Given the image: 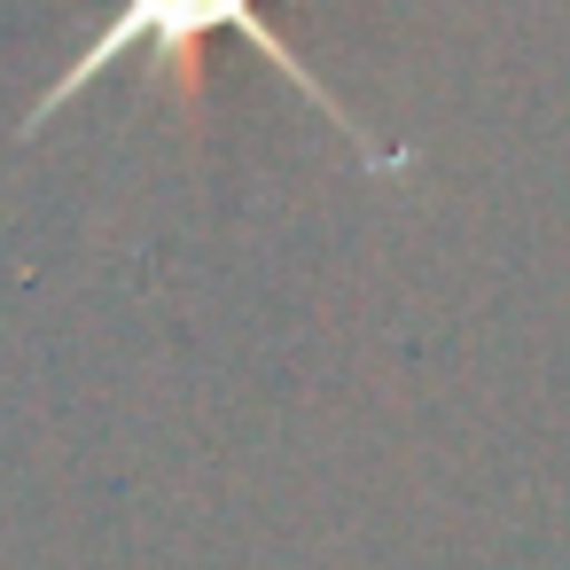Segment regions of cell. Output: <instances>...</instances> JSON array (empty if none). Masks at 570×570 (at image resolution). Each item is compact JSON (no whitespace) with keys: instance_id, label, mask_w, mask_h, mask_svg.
<instances>
[{"instance_id":"obj_1","label":"cell","mask_w":570,"mask_h":570,"mask_svg":"<svg viewBox=\"0 0 570 570\" xmlns=\"http://www.w3.org/2000/svg\"><path fill=\"white\" fill-rule=\"evenodd\" d=\"M219 32H243V40H250V48H258L289 87H305V95H313V110H321V118H328V126L367 157V165H383V173H399V165H406V149H383V141H375V134H367V126H360V118H352V110H344V102H336V95H328L297 56H289V48H282V32L258 17V0H118V9L102 17V32L87 40V56H71V71H56V87L32 102L24 134H40L63 102H79L102 71H118V63H134V56H149V63H165V71H173V63H196V48H204V40H219Z\"/></svg>"}]
</instances>
